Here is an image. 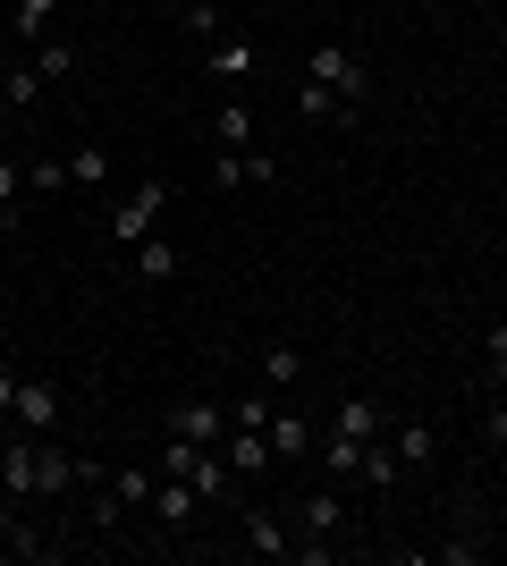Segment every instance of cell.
<instances>
[{"mask_svg": "<svg viewBox=\"0 0 507 566\" xmlns=\"http://www.w3.org/2000/svg\"><path fill=\"white\" fill-rule=\"evenodd\" d=\"M0 491L9 499H68L76 491V457L60 449V440L9 431V440H0Z\"/></svg>", "mask_w": 507, "mask_h": 566, "instance_id": "1", "label": "cell"}, {"mask_svg": "<svg viewBox=\"0 0 507 566\" xmlns=\"http://www.w3.org/2000/svg\"><path fill=\"white\" fill-rule=\"evenodd\" d=\"M305 76H314V85H330L347 111H363V102H372V76H363V60H356L347 43H314V69H305Z\"/></svg>", "mask_w": 507, "mask_h": 566, "instance_id": "2", "label": "cell"}, {"mask_svg": "<svg viewBox=\"0 0 507 566\" xmlns=\"http://www.w3.org/2000/svg\"><path fill=\"white\" fill-rule=\"evenodd\" d=\"M161 440L220 449V440H229V406H220V398H178V406H169V423H161Z\"/></svg>", "mask_w": 507, "mask_h": 566, "instance_id": "3", "label": "cell"}, {"mask_svg": "<svg viewBox=\"0 0 507 566\" xmlns=\"http://www.w3.org/2000/svg\"><path fill=\"white\" fill-rule=\"evenodd\" d=\"M145 516H152V533H194V516H203V491H194L187 473H161Z\"/></svg>", "mask_w": 507, "mask_h": 566, "instance_id": "4", "label": "cell"}, {"mask_svg": "<svg viewBox=\"0 0 507 566\" xmlns=\"http://www.w3.org/2000/svg\"><path fill=\"white\" fill-rule=\"evenodd\" d=\"M161 203H169V187H161V178H145V187L119 203V220H110V245H119V254H127V245H145V237L161 229Z\"/></svg>", "mask_w": 507, "mask_h": 566, "instance_id": "5", "label": "cell"}, {"mask_svg": "<svg viewBox=\"0 0 507 566\" xmlns=\"http://www.w3.org/2000/svg\"><path fill=\"white\" fill-rule=\"evenodd\" d=\"M389 457H398V473H432L440 465V431L423 423V415H398V423H389Z\"/></svg>", "mask_w": 507, "mask_h": 566, "instance_id": "6", "label": "cell"}, {"mask_svg": "<svg viewBox=\"0 0 507 566\" xmlns=\"http://www.w3.org/2000/svg\"><path fill=\"white\" fill-rule=\"evenodd\" d=\"M212 187H271L279 178V161H271L263 144H245V153H212V169H203Z\"/></svg>", "mask_w": 507, "mask_h": 566, "instance_id": "7", "label": "cell"}, {"mask_svg": "<svg viewBox=\"0 0 507 566\" xmlns=\"http://www.w3.org/2000/svg\"><path fill=\"white\" fill-rule=\"evenodd\" d=\"M51 423H60V389H51V380H18L9 431H34V440H51Z\"/></svg>", "mask_w": 507, "mask_h": 566, "instance_id": "8", "label": "cell"}, {"mask_svg": "<svg viewBox=\"0 0 507 566\" xmlns=\"http://www.w3.org/2000/svg\"><path fill=\"white\" fill-rule=\"evenodd\" d=\"M271 457H279V465H305V457H314V423H305V415H296V406H271Z\"/></svg>", "mask_w": 507, "mask_h": 566, "instance_id": "9", "label": "cell"}, {"mask_svg": "<svg viewBox=\"0 0 507 566\" xmlns=\"http://www.w3.org/2000/svg\"><path fill=\"white\" fill-rule=\"evenodd\" d=\"M203 144H212V153H245V144H254V111H245V102L229 94L212 118H203Z\"/></svg>", "mask_w": 507, "mask_h": 566, "instance_id": "10", "label": "cell"}, {"mask_svg": "<svg viewBox=\"0 0 507 566\" xmlns=\"http://www.w3.org/2000/svg\"><path fill=\"white\" fill-rule=\"evenodd\" d=\"M203 76H212V85H245V76H254V43H245V34H220V43L203 51Z\"/></svg>", "mask_w": 507, "mask_h": 566, "instance_id": "11", "label": "cell"}, {"mask_svg": "<svg viewBox=\"0 0 507 566\" xmlns=\"http://www.w3.org/2000/svg\"><path fill=\"white\" fill-rule=\"evenodd\" d=\"M296 524H305V542H338V533H347V499L338 491H305Z\"/></svg>", "mask_w": 507, "mask_h": 566, "instance_id": "12", "label": "cell"}, {"mask_svg": "<svg viewBox=\"0 0 507 566\" xmlns=\"http://www.w3.org/2000/svg\"><path fill=\"white\" fill-rule=\"evenodd\" d=\"M330 431H356V440H381V431H389V406H381V398H363V389H347V398H338V415H330Z\"/></svg>", "mask_w": 507, "mask_h": 566, "instance_id": "13", "label": "cell"}, {"mask_svg": "<svg viewBox=\"0 0 507 566\" xmlns=\"http://www.w3.org/2000/svg\"><path fill=\"white\" fill-rule=\"evenodd\" d=\"M220 457H229V473H271L279 465V457H271V431H245V423H229Z\"/></svg>", "mask_w": 507, "mask_h": 566, "instance_id": "14", "label": "cell"}, {"mask_svg": "<svg viewBox=\"0 0 507 566\" xmlns=\"http://www.w3.org/2000/svg\"><path fill=\"white\" fill-rule=\"evenodd\" d=\"M296 380H305V355H296V338H263V389H271V398H288Z\"/></svg>", "mask_w": 507, "mask_h": 566, "instance_id": "15", "label": "cell"}, {"mask_svg": "<svg viewBox=\"0 0 507 566\" xmlns=\"http://www.w3.org/2000/svg\"><path fill=\"white\" fill-rule=\"evenodd\" d=\"M483 549H490V542H483V524H474V507H457V516H448V542H440L432 558H440V566H474Z\"/></svg>", "mask_w": 507, "mask_h": 566, "instance_id": "16", "label": "cell"}, {"mask_svg": "<svg viewBox=\"0 0 507 566\" xmlns=\"http://www.w3.org/2000/svg\"><path fill=\"white\" fill-rule=\"evenodd\" d=\"M127 262H136V280H145V287H169V280H178V245H169V237L127 245Z\"/></svg>", "mask_w": 507, "mask_h": 566, "instance_id": "17", "label": "cell"}, {"mask_svg": "<svg viewBox=\"0 0 507 566\" xmlns=\"http://www.w3.org/2000/svg\"><path fill=\"white\" fill-rule=\"evenodd\" d=\"M296 111L314 118V127H356L363 111H347V102L330 94V85H314V76H305V85H296Z\"/></svg>", "mask_w": 507, "mask_h": 566, "instance_id": "18", "label": "cell"}, {"mask_svg": "<svg viewBox=\"0 0 507 566\" xmlns=\"http://www.w3.org/2000/svg\"><path fill=\"white\" fill-rule=\"evenodd\" d=\"M245 542H254V558H296L288 516H271V507H254V516H245Z\"/></svg>", "mask_w": 507, "mask_h": 566, "instance_id": "19", "label": "cell"}, {"mask_svg": "<svg viewBox=\"0 0 507 566\" xmlns=\"http://www.w3.org/2000/svg\"><path fill=\"white\" fill-rule=\"evenodd\" d=\"M178 25H187V43L212 51L220 34H229V0H187V18H178Z\"/></svg>", "mask_w": 507, "mask_h": 566, "instance_id": "20", "label": "cell"}, {"mask_svg": "<svg viewBox=\"0 0 507 566\" xmlns=\"http://www.w3.org/2000/svg\"><path fill=\"white\" fill-rule=\"evenodd\" d=\"M363 449H372V440H356V431H321V465L347 473V482H363Z\"/></svg>", "mask_w": 507, "mask_h": 566, "instance_id": "21", "label": "cell"}, {"mask_svg": "<svg viewBox=\"0 0 507 566\" xmlns=\"http://www.w3.org/2000/svg\"><path fill=\"white\" fill-rule=\"evenodd\" d=\"M51 18H60V0H9V34H18V43H43Z\"/></svg>", "mask_w": 507, "mask_h": 566, "instance_id": "22", "label": "cell"}, {"mask_svg": "<svg viewBox=\"0 0 507 566\" xmlns=\"http://www.w3.org/2000/svg\"><path fill=\"white\" fill-rule=\"evenodd\" d=\"M68 187H85V195L110 187V153H102V144H76L68 153Z\"/></svg>", "mask_w": 507, "mask_h": 566, "instance_id": "23", "label": "cell"}, {"mask_svg": "<svg viewBox=\"0 0 507 566\" xmlns=\"http://www.w3.org/2000/svg\"><path fill=\"white\" fill-rule=\"evenodd\" d=\"M483 380H490V389H507V322H490V331H483Z\"/></svg>", "mask_w": 507, "mask_h": 566, "instance_id": "24", "label": "cell"}, {"mask_svg": "<svg viewBox=\"0 0 507 566\" xmlns=\"http://www.w3.org/2000/svg\"><path fill=\"white\" fill-rule=\"evenodd\" d=\"M34 69H43L51 85H60V76L76 69V43H60V34H43V43H34Z\"/></svg>", "mask_w": 507, "mask_h": 566, "instance_id": "25", "label": "cell"}, {"mask_svg": "<svg viewBox=\"0 0 507 566\" xmlns=\"http://www.w3.org/2000/svg\"><path fill=\"white\" fill-rule=\"evenodd\" d=\"M18 195H25V169L0 161V229H18Z\"/></svg>", "mask_w": 507, "mask_h": 566, "instance_id": "26", "label": "cell"}, {"mask_svg": "<svg viewBox=\"0 0 507 566\" xmlns=\"http://www.w3.org/2000/svg\"><path fill=\"white\" fill-rule=\"evenodd\" d=\"M483 431H490V440L507 449V389H490V406H483Z\"/></svg>", "mask_w": 507, "mask_h": 566, "instance_id": "27", "label": "cell"}, {"mask_svg": "<svg viewBox=\"0 0 507 566\" xmlns=\"http://www.w3.org/2000/svg\"><path fill=\"white\" fill-rule=\"evenodd\" d=\"M9 406H18V373H9V364H0V415H9Z\"/></svg>", "mask_w": 507, "mask_h": 566, "instance_id": "28", "label": "cell"}, {"mask_svg": "<svg viewBox=\"0 0 507 566\" xmlns=\"http://www.w3.org/2000/svg\"><path fill=\"white\" fill-rule=\"evenodd\" d=\"M9 69H18V51H9V43H0V85H9Z\"/></svg>", "mask_w": 507, "mask_h": 566, "instance_id": "29", "label": "cell"}, {"mask_svg": "<svg viewBox=\"0 0 507 566\" xmlns=\"http://www.w3.org/2000/svg\"><path fill=\"white\" fill-rule=\"evenodd\" d=\"M271 9H279V0H271Z\"/></svg>", "mask_w": 507, "mask_h": 566, "instance_id": "30", "label": "cell"}]
</instances>
